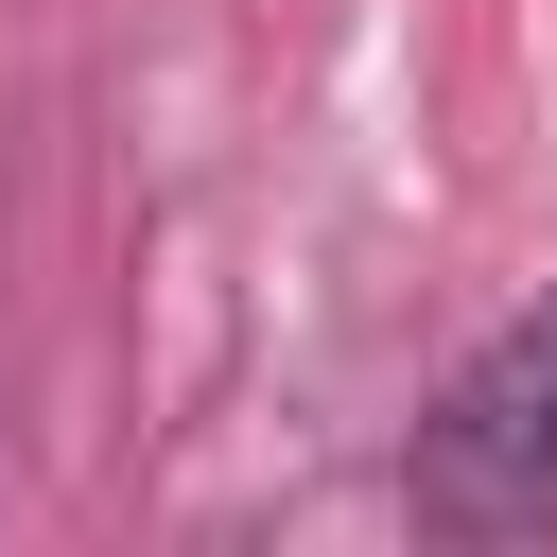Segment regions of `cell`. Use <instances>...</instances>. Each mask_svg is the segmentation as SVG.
<instances>
[{
	"label": "cell",
	"mask_w": 557,
	"mask_h": 557,
	"mask_svg": "<svg viewBox=\"0 0 557 557\" xmlns=\"http://www.w3.org/2000/svg\"><path fill=\"white\" fill-rule=\"evenodd\" d=\"M400 505H418L435 540H540V522H557V296L505 313V331L435 383Z\"/></svg>",
	"instance_id": "obj_1"
}]
</instances>
